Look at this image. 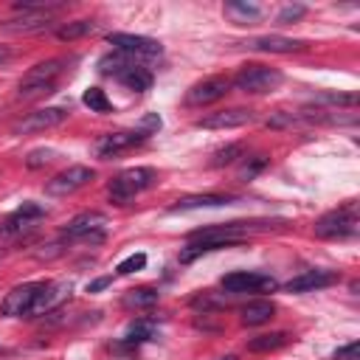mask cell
Returning a JSON list of instances; mask_svg holds the SVG:
<instances>
[{
	"label": "cell",
	"mask_w": 360,
	"mask_h": 360,
	"mask_svg": "<svg viewBox=\"0 0 360 360\" xmlns=\"http://www.w3.org/2000/svg\"><path fill=\"white\" fill-rule=\"evenodd\" d=\"M284 225L281 219H236V222H219V225H208L200 228L188 236V245L180 250V262H194L202 253H214L222 248H231L236 242H242L245 236L256 233V231H270Z\"/></svg>",
	"instance_id": "cell-1"
},
{
	"label": "cell",
	"mask_w": 360,
	"mask_h": 360,
	"mask_svg": "<svg viewBox=\"0 0 360 360\" xmlns=\"http://www.w3.org/2000/svg\"><path fill=\"white\" fill-rule=\"evenodd\" d=\"M98 70L107 73V76H112V79H118L124 87H129L135 93H146L152 87V73L143 65H138L132 56H127V53L104 56L98 62Z\"/></svg>",
	"instance_id": "cell-2"
},
{
	"label": "cell",
	"mask_w": 360,
	"mask_h": 360,
	"mask_svg": "<svg viewBox=\"0 0 360 360\" xmlns=\"http://www.w3.org/2000/svg\"><path fill=\"white\" fill-rule=\"evenodd\" d=\"M155 180H158V172H155V169H149V166H132V169H124L121 174H115V177L110 180L107 194H110L112 202L127 205L135 194L152 188Z\"/></svg>",
	"instance_id": "cell-3"
},
{
	"label": "cell",
	"mask_w": 360,
	"mask_h": 360,
	"mask_svg": "<svg viewBox=\"0 0 360 360\" xmlns=\"http://www.w3.org/2000/svg\"><path fill=\"white\" fill-rule=\"evenodd\" d=\"M318 239H349L357 233V205L346 202L335 211H326L321 219H315L312 225Z\"/></svg>",
	"instance_id": "cell-4"
},
{
	"label": "cell",
	"mask_w": 360,
	"mask_h": 360,
	"mask_svg": "<svg viewBox=\"0 0 360 360\" xmlns=\"http://www.w3.org/2000/svg\"><path fill=\"white\" fill-rule=\"evenodd\" d=\"M281 70L276 68H267V65H245L236 76H233V87L242 90V93H250V96H262V93H270L281 84Z\"/></svg>",
	"instance_id": "cell-5"
},
{
	"label": "cell",
	"mask_w": 360,
	"mask_h": 360,
	"mask_svg": "<svg viewBox=\"0 0 360 360\" xmlns=\"http://www.w3.org/2000/svg\"><path fill=\"white\" fill-rule=\"evenodd\" d=\"M62 70H65V59H48V62L34 65L22 76V82H20V98H34V96L51 93L53 90V82H56V76Z\"/></svg>",
	"instance_id": "cell-6"
},
{
	"label": "cell",
	"mask_w": 360,
	"mask_h": 360,
	"mask_svg": "<svg viewBox=\"0 0 360 360\" xmlns=\"http://www.w3.org/2000/svg\"><path fill=\"white\" fill-rule=\"evenodd\" d=\"M107 217L98 214V211H84V214H76L65 231H62V239H70V242H90V245H101L104 236H107Z\"/></svg>",
	"instance_id": "cell-7"
},
{
	"label": "cell",
	"mask_w": 360,
	"mask_h": 360,
	"mask_svg": "<svg viewBox=\"0 0 360 360\" xmlns=\"http://www.w3.org/2000/svg\"><path fill=\"white\" fill-rule=\"evenodd\" d=\"M107 42L118 53H127L132 59H155V56L163 53V48H160L158 39L141 37V34H121V31H115V34H107Z\"/></svg>",
	"instance_id": "cell-8"
},
{
	"label": "cell",
	"mask_w": 360,
	"mask_h": 360,
	"mask_svg": "<svg viewBox=\"0 0 360 360\" xmlns=\"http://www.w3.org/2000/svg\"><path fill=\"white\" fill-rule=\"evenodd\" d=\"M93 177H96V172H93L90 166H79V163H76V166H68L65 172L53 174V177L48 180L45 191L53 194V197H68V194L79 191L82 186H87Z\"/></svg>",
	"instance_id": "cell-9"
},
{
	"label": "cell",
	"mask_w": 360,
	"mask_h": 360,
	"mask_svg": "<svg viewBox=\"0 0 360 360\" xmlns=\"http://www.w3.org/2000/svg\"><path fill=\"white\" fill-rule=\"evenodd\" d=\"M68 298H70V281H42L39 292H37L31 309H28V318H42V315L53 312Z\"/></svg>",
	"instance_id": "cell-10"
},
{
	"label": "cell",
	"mask_w": 360,
	"mask_h": 360,
	"mask_svg": "<svg viewBox=\"0 0 360 360\" xmlns=\"http://www.w3.org/2000/svg\"><path fill=\"white\" fill-rule=\"evenodd\" d=\"M222 290L228 292H259V290H276V278L259 270H233L222 276Z\"/></svg>",
	"instance_id": "cell-11"
},
{
	"label": "cell",
	"mask_w": 360,
	"mask_h": 360,
	"mask_svg": "<svg viewBox=\"0 0 360 360\" xmlns=\"http://www.w3.org/2000/svg\"><path fill=\"white\" fill-rule=\"evenodd\" d=\"M146 138H149V135L138 132L135 127H132V129H121V132H107V135H101V138L96 141V155L104 158V160H110V158H115V155H121V152H127V149L143 143Z\"/></svg>",
	"instance_id": "cell-12"
},
{
	"label": "cell",
	"mask_w": 360,
	"mask_h": 360,
	"mask_svg": "<svg viewBox=\"0 0 360 360\" xmlns=\"http://www.w3.org/2000/svg\"><path fill=\"white\" fill-rule=\"evenodd\" d=\"M39 284L42 281H25V284H17L14 290H8L0 304V312L8 318H28V309L39 292Z\"/></svg>",
	"instance_id": "cell-13"
},
{
	"label": "cell",
	"mask_w": 360,
	"mask_h": 360,
	"mask_svg": "<svg viewBox=\"0 0 360 360\" xmlns=\"http://www.w3.org/2000/svg\"><path fill=\"white\" fill-rule=\"evenodd\" d=\"M65 118H68V110L65 107H42V110L28 112L22 121H17L14 124V135H22V132H45L51 127H59Z\"/></svg>",
	"instance_id": "cell-14"
},
{
	"label": "cell",
	"mask_w": 360,
	"mask_h": 360,
	"mask_svg": "<svg viewBox=\"0 0 360 360\" xmlns=\"http://www.w3.org/2000/svg\"><path fill=\"white\" fill-rule=\"evenodd\" d=\"M228 87H231V82H228V79H222V76H211V79L197 82L194 87H188V93H186V104H188V107L211 104V101L222 98V96L228 93Z\"/></svg>",
	"instance_id": "cell-15"
},
{
	"label": "cell",
	"mask_w": 360,
	"mask_h": 360,
	"mask_svg": "<svg viewBox=\"0 0 360 360\" xmlns=\"http://www.w3.org/2000/svg\"><path fill=\"white\" fill-rule=\"evenodd\" d=\"M253 118H256L253 110H248V107H231V110H217V112L200 118L197 124L205 127V129H233V127L250 124Z\"/></svg>",
	"instance_id": "cell-16"
},
{
	"label": "cell",
	"mask_w": 360,
	"mask_h": 360,
	"mask_svg": "<svg viewBox=\"0 0 360 360\" xmlns=\"http://www.w3.org/2000/svg\"><path fill=\"white\" fill-rule=\"evenodd\" d=\"M45 217V205H39V202H34V200H25L3 225H0V231L3 233H20V231H25V228H31L37 219H42Z\"/></svg>",
	"instance_id": "cell-17"
},
{
	"label": "cell",
	"mask_w": 360,
	"mask_h": 360,
	"mask_svg": "<svg viewBox=\"0 0 360 360\" xmlns=\"http://www.w3.org/2000/svg\"><path fill=\"white\" fill-rule=\"evenodd\" d=\"M250 51H264V53H292L307 48L304 39H292V37H281V34H267V37H253L245 42Z\"/></svg>",
	"instance_id": "cell-18"
},
{
	"label": "cell",
	"mask_w": 360,
	"mask_h": 360,
	"mask_svg": "<svg viewBox=\"0 0 360 360\" xmlns=\"http://www.w3.org/2000/svg\"><path fill=\"white\" fill-rule=\"evenodd\" d=\"M335 281H338V276L332 270H304L301 276L287 281V292H312V290H323Z\"/></svg>",
	"instance_id": "cell-19"
},
{
	"label": "cell",
	"mask_w": 360,
	"mask_h": 360,
	"mask_svg": "<svg viewBox=\"0 0 360 360\" xmlns=\"http://www.w3.org/2000/svg\"><path fill=\"white\" fill-rule=\"evenodd\" d=\"M231 202H236V197H231V194H191V197L177 200L169 211L180 214V211H194V208H219V205H231Z\"/></svg>",
	"instance_id": "cell-20"
},
{
	"label": "cell",
	"mask_w": 360,
	"mask_h": 360,
	"mask_svg": "<svg viewBox=\"0 0 360 360\" xmlns=\"http://www.w3.org/2000/svg\"><path fill=\"white\" fill-rule=\"evenodd\" d=\"M273 312H276V304L273 301L256 298V301H248L239 315H242V323L245 326H259V323H267L273 318Z\"/></svg>",
	"instance_id": "cell-21"
},
{
	"label": "cell",
	"mask_w": 360,
	"mask_h": 360,
	"mask_svg": "<svg viewBox=\"0 0 360 360\" xmlns=\"http://www.w3.org/2000/svg\"><path fill=\"white\" fill-rule=\"evenodd\" d=\"M155 332H158L155 321H149V318H141V321H135V323H129V326H127V332H124V338L118 340V346H124V349L141 346V343L152 340V338H155Z\"/></svg>",
	"instance_id": "cell-22"
},
{
	"label": "cell",
	"mask_w": 360,
	"mask_h": 360,
	"mask_svg": "<svg viewBox=\"0 0 360 360\" xmlns=\"http://www.w3.org/2000/svg\"><path fill=\"white\" fill-rule=\"evenodd\" d=\"M53 25V17L51 14H25L22 20H8L3 22L6 31H14V34H37V31H48Z\"/></svg>",
	"instance_id": "cell-23"
},
{
	"label": "cell",
	"mask_w": 360,
	"mask_h": 360,
	"mask_svg": "<svg viewBox=\"0 0 360 360\" xmlns=\"http://www.w3.org/2000/svg\"><path fill=\"white\" fill-rule=\"evenodd\" d=\"M225 14L233 20V22H239V25H245V22H256L264 11H262V6H256V3H245V0H231V3H225Z\"/></svg>",
	"instance_id": "cell-24"
},
{
	"label": "cell",
	"mask_w": 360,
	"mask_h": 360,
	"mask_svg": "<svg viewBox=\"0 0 360 360\" xmlns=\"http://www.w3.org/2000/svg\"><path fill=\"white\" fill-rule=\"evenodd\" d=\"M160 301V292L155 287H138V290H129L124 295V307L127 309H149Z\"/></svg>",
	"instance_id": "cell-25"
},
{
	"label": "cell",
	"mask_w": 360,
	"mask_h": 360,
	"mask_svg": "<svg viewBox=\"0 0 360 360\" xmlns=\"http://www.w3.org/2000/svg\"><path fill=\"white\" fill-rule=\"evenodd\" d=\"M290 343V335L287 332H270V335H259V338H250L248 340V349L250 352H273V349H281Z\"/></svg>",
	"instance_id": "cell-26"
},
{
	"label": "cell",
	"mask_w": 360,
	"mask_h": 360,
	"mask_svg": "<svg viewBox=\"0 0 360 360\" xmlns=\"http://www.w3.org/2000/svg\"><path fill=\"white\" fill-rule=\"evenodd\" d=\"M93 31H96V22H93V20H73V22H68V25H59V28H56V37H59L62 42H73V39L87 37V34H93Z\"/></svg>",
	"instance_id": "cell-27"
},
{
	"label": "cell",
	"mask_w": 360,
	"mask_h": 360,
	"mask_svg": "<svg viewBox=\"0 0 360 360\" xmlns=\"http://www.w3.org/2000/svg\"><path fill=\"white\" fill-rule=\"evenodd\" d=\"M82 104L90 107L93 112H110L112 110V101L107 98V93L101 87H87L84 96H82Z\"/></svg>",
	"instance_id": "cell-28"
},
{
	"label": "cell",
	"mask_w": 360,
	"mask_h": 360,
	"mask_svg": "<svg viewBox=\"0 0 360 360\" xmlns=\"http://www.w3.org/2000/svg\"><path fill=\"white\" fill-rule=\"evenodd\" d=\"M264 169H267V158H264V155H250V158H245L242 166H239V180H253V177L262 174Z\"/></svg>",
	"instance_id": "cell-29"
},
{
	"label": "cell",
	"mask_w": 360,
	"mask_h": 360,
	"mask_svg": "<svg viewBox=\"0 0 360 360\" xmlns=\"http://www.w3.org/2000/svg\"><path fill=\"white\" fill-rule=\"evenodd\" d=\"M315 104H332V107H354L357 96L354 93H318Z\"/></svg>",
	"instance_id": "cell-30"
},
{
	"label": "cell",
	"mask_w": 360,
	"mask_h": 360,
	"mask_svg": "<svg viewBox=\"0 0 360 360\" xmlns=\"http://www.w3.org/2000/svg\"><path fill=\"white\" fill-rule=\"evenodd\" d=\"M236 158H242V143H228V146H222V149L214 152L211 166H228V163H233Z\"/></svg>",
	"instance_id": "cell-31"
},
{
	"label": "cell",
	"mask_w": 360,
	"mask_h": 360,
	"mask_svg": "<svg viewBox=\"0 0 360 360\" xmlns=\"http://www.w3.org/2000/svg\"><path fill=\"white\" fill-rule=\"evenodd\" d=\"M143 267H146V253H132V256H127L124 262H118L115 273H118V276H129V273L143 270Z\"/></svg>",
	"instance_id": "cell-32"
},
{
	"label": "cell",
	"mask_w": 360,
	"mask_h": 360,
	"mask_svg": "<svg viewBox=\"0 0 360 360\" xmlns=\"http://www.w3.org/2000/svg\"><path fill=\"white\" fill-rule=\"evenodd\" d=\"M51 158H53V149H31V152L25 155V166H28V169H39V166H45Z\"/></svg>",
	"instance_id": "cell-33"
},
{
	"label": "cell",
	"mask_w": 360,
	"mask_h": 360,
	"mask_svg": "<svg viewBox=\"0 0 360 360\" xmlns=\"http://www.w3.org/2000/svg\"><path fill=\"white\" fill-rule=\"evenodd\" d=\"M160 124H163V121H160V115H158V112H146V115L135 124V129H138V132H143V135H152V132H158V129H160Z\"/></svg>",
	"instance_id": "cell-34"
},
{
	"label": "cell",
	"mask_w": 360,
	"mask_h": 360,
	"mask_svg": "<svg viewBox=\"0 0 360 360\" xmlns=\"http://www.w3.org/2000/svg\"><path fill=\"white\" fill-rule=\"evenodd\" d=\"M304 14H307V6L292 3V6H284V8L278 11V22H295V20H301Z\"/></svg>",
	"instance_id": "cell-35"
},
{
	"label": "cell",
	"mask_w": 360,
	"mask_h": 360,
	"mask_svg": "<svg viewBox=\"0 0 360 360\" xmlns=\"http://www.w3.org/2000/svg\"><path fill=\"white\" fill-rule=\"evenodd\" d=\"M332 357H335V360H360V343L352 340V343H346V346H338V349L332 352Z\"/></svg>",
	"instance_id": "cell-36"
},
{
	"label": "cell",
	"mask_w": 360,
	"mask_h": 360,
	"mask_svg": "<svg viewBox=\"0 0 360 360\" xmlns=\"http://www.w3.org/2000/svg\"><path fill=\"white\" fill-rule=\"evenodd\" d=\"M110 284H112V276H101V278H96V281L87 284V292H98V290H104Z\"/></svg>",
	"instance_id": "cell-37"
},
{
	"label": "cell",
	"mask_w": 360,
	"mask_h": 360,
	"mask_svg": "<svg viewBox=\"0 0 360 360\" xmlns=\"http://www.w3.org/2000/svg\"><path fill=\"white\" fill-rule=\"evenodd\" d=\"M11 59V48L8 45H0V65H6Z\"/></svg>",
	"instance_id": "cell-38"
},
{
	"label": "cell",
	"mask_w": 360,
	"mask_h": 360,
	"mask_svg": "<svg viewBox=\"0 0 360 360\" xmlns=\"http://www.w3.org/2000/svg\"><path fill=\"white\" fill-rule=\"evenodd\" d=\"M225 360H236V357H225Z\"/></svg>",
	"instance_id": "cell-39"
}]
</instances>
